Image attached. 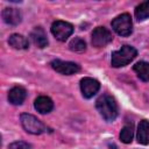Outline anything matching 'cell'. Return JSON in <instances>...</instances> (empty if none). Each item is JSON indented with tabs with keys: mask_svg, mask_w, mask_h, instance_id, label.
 Returning <instances> with one entry per match:
<instances>
[{
	"mask_svg": "<svg viewBox=\"0 0 149 149\" xmlns=\"http://www.w3.org/2000/svg\"><path fill=\"white\" fill-rule=\"evenodd\" d=\"M113 40L112 33L105 27H97L91 34V43L95 48H104Z\"/></svg>",
	"mask_w": 149,
	"mask_h": 149,
	"instance_id": "5",
	"label": "cell"
},
{
	"mask_svg": "<svg viewBox=\"0 0 149 149\" xmlns=\"http://www.w3.org/2000/svg\"><path fill=\"white\" fill-rule=\"evenodd\" d=\"M136 56H137V50L132 45L125 44L119 50L112 52L111 64L113 68H121L129 64Z\"/></svg>",
	"mask_w": 149,
	"mask_h": 149,
	"instance_id": "2",
	"label": "cell"
},
{
	"mask_svg": "<svg viewBox=\"0 0 149 149\" xmlns=\"http://www.w3.org/2000/svg\"><path fill=\"white\" fill-rule=\"evenodd\" d=\"M34 107H35V109H36L38 113H41V114H47V113H49V112L52 111V108H54V102H52V100H51L49 97H47V95H40V97H37V98L35 99V101H34Z\"/></svg>",
	"mask_w": 149,
	"mask_h": 149,
	"instance_id": "12",
	"label": "cell"
},
{
	"mask_svg": "<svg viewBox=\"0 0 149 149\" xmlns=\"http://www.w3.org/2000/svg\"><path fill=\"white\" fill-rule=\"evenodd\" d=\"M20 121H21V125H22L23 129L29 134L41 135V134H44V133L49 132V128L42 121H40L36 116H34L33 114L22 113L20 115Z\"/></svg>",
	"mask_w": 149,
	"mask_h": 149,
	"instance_id": "3",
	"label": "cell"
},
{
	"mask_svg": "<svg viewBox=\"0 0 149 149\" xmlns=\"http://www.w3.org/2000/svg\"><path fill=\"white\" fill-rule=\"evenodd\" d=\"M8 43L10 47L17 50H26L29 48V41L21 34H13L8 38Z\"/></svg>",
	"mask_w": 149,
	"mask_h": 149,
	"instance_id": "14",
	"label": "cell"
},
{
	"mask_svg": "<svg viewBox=\"0 0 149 149\" xmlns=\"http://www.w3.org/2000/svg\"><path fill=\"white\" fill-rule=\"evenodd\" d=\"M134 136V128L132 123H128L126 126H123V128L120 132V140L123 143H130Z\"/></svg>",
	"mask_w": 149,
	"mask_h": 149,
	"instance_id": "17",
	"label": "cell"
},
{
	"mask_svg": "<svg viewBox=\"0 0 149 149\" xmlns=\"http://www.w3.org/2000/svg\"><path fill=\"white\" fill-rule=\"evenodd\" d=\"M69 48L71 51L74 52H83L86 50V42L80 38V37H74L73 40H71V42L69 43Z\"/></svg>",
	"mask_w": 149,
	"mask_h": 149,
	"instance_id": "18",
	"label": "cell"
},
{
	"mask_svg": "<svg viewBox=\"0 0 149 149\" xmlns=\"http://www.w3.org/2000/svg\"><path fill=\"white\" fill-rule=\"evenodd\" d=\"M109 149H116V147H115L114 144H112V146L109 144Z\"/></svg>",
	"mask_w": 149,
	"mask_h": 149,
	"instance_id": "20",
	"label": "cell"
},
{
	"mask_svg": "<svg viewBox=\"0 0 149 149\" xmlns=\"http://www.w3.org/2000/svg\"><path fill=\"white\" fill-rule=\"evenodd\" d=\"M113 30L120 36H129L133 33V22L132 16L128 13L118 15L111 22Z\"/></svg>",
	"mask_w": 149,
	"mask_h": 149,
	"instance_id": "4",
	"label": "cell"
},
{
	"mask_svg": "<svg viewBox=\"0 0 149 149\" xmlns=\"http://www.w3.org/2000/svg\"><path fill=\"white\" fill-rule=\"evenodd\" d=\"M99 88H100V83L97 79L90 77H85L80 79V91L84 98L86 99L92 98L94 94L98 93Z\"/></svg>",
	"mask_w": 149,
	"mask_h": 149,
	"instance_id": "8",
	"label": "cell"
},
{
	"mask_svg": "<svg viewBox=\"0 0 149 149\" xmlns=\"http://www.w3.org/2000/svg\"><path fill=\"white\" fill-rule=\"evenodd\" d=\"M137 142L141 144H148L149 143V121L148 120H141L137 126V133H136Z\"/></svg>",
	"mask_w": 149,
	"mask_h": 149,
	"instance_id": "13",
	"label": "cell"
},
{
	"mask_svg": "<svg viewBox=\"0 0 149 149\" xmlns=\"http://www.w3.org/2000/svg\"><path fill=\"white\" fill-rule=\"evenodd\" d=\"M51 68L61 73V74H65V76H70V74H74L77 72L80 71V66L74 63V62H66V61H61V59H54L50 62Z\"/></svg>",
	"mask_w": 149,
	"mask_h": 149,
	"instance_id": "7",
	"label": "cell"
},
{
	"mask_svg": "<svg viewBox=\"0 0 149 149\" xmlns=\"http://www.w3.org/2000/svg\"><path fill=\"white\" fill-rule=\"evenodd\" d=\"M27 97V91L22 86H14L8 92V101L12 105H21Z\"/></svg>",
	"mask_w": 149,
	"mask_h": 149,
	"instance_id": "11",
	"label": "cell"
},
{
	"mask_svg": "<svg viewBox=\"0 0 149 149\" xmlns=\"http://www.w3.org/2000/svg\"><path fill=\"white\" fill-rule=\"evenodd\" d=\"M133 70L136 72L137 77L143 80V81H149V63L144 62V61H140L137 62L134 66Z\"/></svg>",
	"mask_w": 149,
	"mask_h": 149,
	"instance_id": "15",
	"label": "cell"
},
{
	"mask_svg": "<svg viewBox=\"0 0 149 149\" xmlns=\"http://www.w3.org/2000/svg\"><path fill=\"white\" fill-rule=\"evenodd\" d=\"M135 17L137 21H144L149 19V0L141 2L135 8Z\"/></svg>",
	"mask_w": 149,
	"mask_h": 149,
	"instance_id": "16",
	"label": "cell"
},
{
	"mask_svg": "<svg viewBox=\"0 0 149 149\" xmlns=\"http://www.w3.org/2000/svg\"><path fill=\"white\" fill-rule=\"evenodd\" d=\"M1 15H2L3 21L7 24H10V26H17L22 21V14H21L20 9L14 8V7H6V8H3Z\"/></svg>",
	"mask_w": 149,
	"mask_h": 149,
	"instance_id": "9",
	"label": "cell"
},
{
	"mask_svg": "<svg viewBox=\"0 0 149 149\" xmlns=\"http://www.w3.org/2000/svg\"><path fill=\"white\" fill-rule=\"evenodd\" d=\"M30 38L33 41V43L40 48V49H43L48 45V37H47V34L44 31V29L42 27H35L33 29V31L30 33Z\"/></svg>",
	"mask_w": 149,
	"mask_h": 149,
	"instance_id": "10",
	"label": "cell"
},
{
	"mask_svg": "<svg viewBox=\"0 0 149 149\" xmlns=\"http://www.w3.org/2000/svg\"><path fill=\"white\" fill-rule=\"evenodd\" d=\"M8 149H31L30 146L23 141H15L9 144Z\"/></svg>",
	"mask_w": 149,
	"mask_h": 149,
	"instance_id": "19",
	"label": "cell"
},
{
	"mask_svg": "<svg viewBox=\"0 0 149 149\" xmlns=\"http://www.w3.org/2000/svg\"><path fill=\"white\" fill-rule=\"evenodd\" d=\"M51 33L56 37V40L64 42L66 41L73 33V26L66 21L57 20L51 24Z\"/></svg>",
	"mask_w": 149,
	"mask_h": 149,
	"instance_id": "6",
	"label": "cell"
},
{
	"mask_svg": "<svg viewBox=\"0 0 149 149\" xmlns=\"http://www.w3.org/2000/svg\"><path fill=\"white\" fill-rule=\"evenodd\" d=\"M95 107H97L99 114L102 116V119L107 122L114 121L119 114V108H118V104H116L115 99L107 93L100 95L97 99Z\"/></svg>",
	"mask_w": 149,
	"mask_h": 149,
	"instance_id": "1",
	"label": "cell"
}]
</instances>
